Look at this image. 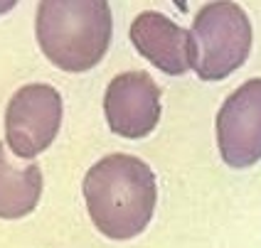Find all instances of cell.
Listing matches in <instances>:
<instances>
[{"mask_svg": "<svg viewBox=\"0 0 261 248\" xmlns=\"http://www.w3.org/2000/svg\"><path fill=\"white\" fill-rule=\"evenodd\" d=\"M82 190L94 226L114 241L143 234L153 219L158 187L153 170L141 158L106 155L89 167Z\"/></svg>", "mask_w": 261, "mask_h": 248, "instance_id": "obj_1", "label": "cell"}, {"mask_svg": "<svg viewBox=\"0 0 261 248\" xmlns=\"http://www.w3.org/2000/svg\"><path fill=\"white\" fill-rule=\"evenodd\" d=\"M44 57L64 72H89L103 59L114 20L103 0H44L35 20Z\"/></svg>", "mask_w": 261, "mask_h": 248, "instance_id": "obj_2", "label": "cell"}, {"mask_svg": "<svg viewBox=\"0 0 261 248\" xmlns=\"http://www.w3.org/2000/svg\"><path fill=\"white\" fill-rule=\"evenodd\" d=\"M195 47L192 72L202 81H219L237 72L251 52V22L242 5L217 0L195 15L190 29Z\"/></svg>", "mask_w": 261, "mask_h": 248, "instance_id": "obj_3", "label": "cell"}, {"mask_svg": "<svg viewBox=\"0 0 261 248\" xmlns=\"http://www.w3.org/2000/svg\"><path fill=\"white\" fill-rule=\"evenodd\" d=\"M59 126L62 96L49 84L17 88L5 108V143L22 160H32L52 145Z\"/></svg>", "mask_w": 261, "mask_h": 248, "instance_id": "obj_4", "label": "cell"}, {"mask_svg": "<svg viewBox=\"0 0 261 248\" xmlns=\"http://www.w3.org/2000/svg\"><path fill=\"white\" fill-rule=\"evenodd\" d=\"M217 145L234 170L261 160V79H249L229 94L217 113Z\"/></svg>", "mask_w": 261, "mask_h": 248, "instance_id": "obj_5", "label": "cell"}, {"mask_svg": "<svg viewBox=\"0 0 261 248\" xmlns=\"http://www.w3.org/2000/svg\"><path fill=\"white\" fill-rule=\"evenodd\" d=\"M109 128L121 138H145L160 120V88L145 72H123L111 79L103 96Z\"/></svg>", "mask_w": 261, "mask_h": 248, "instance_id": "obj_6", "label": "cell"}, {"mask_svg": "<svg viewBox=\"0 0 261 248\" xmlns=\"http://www.w3.org/2000/svg\"><path fill=\"white\" fill-rule=\"evenodd\" d=\"M128 37L138 54L160 72L180 76L195 64V47L188 29L175 25L170 17L155 10H145L130 22Z\"/></svg>", "mask_w": 261, "mask_h": 248, "instance_id": "obj_7", "label": "cell"}, {"mask_svg": "<svg viewBox=\"0 0 261 248\" xmlns=\"http://www.w3.org/2000/svg\"><path fill=\"white\" fill-rule=\"evenodd\" d=\"M42 197L40 165L17 167L10 162L8 150L0 143V219H22L35 211Z\"/></svg>", "mask_w": 261, "mask_h": 248, "instance_id": "obj_8", "label": "cell"}]
</instances>
